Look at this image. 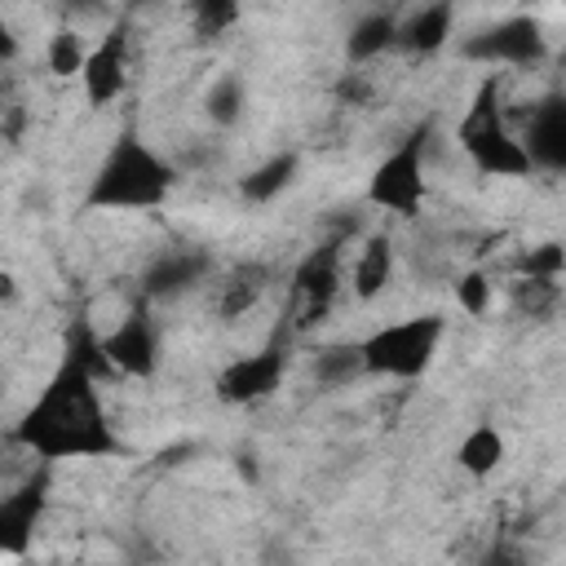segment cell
<instances>
[{"instance_id": "obj_19", "label": "cell", "mask_w": 566, "mask_h": 566, "mask_svg": "<svg viewBox=\"0 0 566 566\" xmlns=\"http://www.w3.org/2000/svg\"><path fill=\"white\" fill-rule=\"evenodd\" d=\"M292 181H296V155H292V150H279V155H270L265 164H256L252 172L239 177V195H243L248 203H270V199H279Z\"/></svg>"}, {"instance_id": "obj_11", "label": "cell", "mask_w": 566, "mask_h": 566, "mask_svg": "<svg viewBox=\"0 0 566 566\" xmlns=\"http://www.w3.org/2000/svg\"><path fill=\"white\" fill-rule=\"evenodd\" d=\"M212 270V256L199 248H168L164 256H155L142 274V296L146 301H177L186 292H195Z\"/></svg>"}, {"instance_id": "obj_5", "label": "cell", "mask_w": 566, "mask_h": 566, "mask_svg": "<svg viewBox=\"0 0 566 566\" xmlns=\"http://www.w3.org/2000/svg\"><path fill=\"white\" fill-rule=\"evenodd\" d=\"M433 124H416L367 177V203L394 217H420L424 195H429V177H424V146H429Z\"/></svg>"}, {"instance_id": "obj_13", "label": "cell", "mask_w": 566, "mask_h": 566, "mask_svg": "<svg viewBox=\"0 0 566 566\" xmlns=\"http://www.w3.org/2000/svg\"><path fill=\"white\" fill-rule=\"evenodd\" d=\"M44 478L22 482L18 491L0 495V557H22L35 539L40 513H44Z\"/></svg>"}, {"instance_id": "obj_28", "label": "cell", "mask_w": 566, "mask_h": 566, "mask_svg": "<svg viewBox=\"0 0 566 566\" xmlns=\"http://www.w3.org/2000/svg\"><path fill=\"white\" fill-rule=\"evenodd\" d=\"M336 93H340L345 102H354V106H363V102L371 97V88H367V80H363V71H345V80L336 84Z\"/></svg>"}, {"instance_id": "obj_26", "label": "cell", "mask_w": 566, "mask_h": 566, "mask_svg": "<svg viewBox=\"0 0 566 566\" xmlns=\"http://www.w3.org/2000/svg\"><path fill=\"white\" fill-rule=\"evenodd\" d=\"M517 270H522L526 279H553V283H557L562 270H566V252H562V243H553V239H548V243H535V248L517 261Z\"/></svg>"}, {"instance_id": "obj_14", "label": "cell", "mask_w": 566, "mask_h": 566, "mask_svg": "<svg viewBox=\"0 0 566 566\" xmlns=\"http://www.w3.org/2000/svg\"><path fill=\"white\" fill-rule=\"evenodd\" d=\"M270 265H261V261H239V265H230L226 274H217L212 283H208V305H212V314L217 318H239V314H248L261 296H265V287H270Z\"/></svg>"}, {"instance_id": "obj_20", "label": "cell", "mask_w": 566, "mask_h": 566, "mask_svg": "<svg viewBox=\"0 0 566 566\" xmlns=\"http://www.w3.org/2000/svg\"><path fill=\"white\" fill-rule=\"evenodd\" d=\"M84 57H88V44H84V35L75 27H57L49 35V44H44V66L57 80H75L84 71Z\"/></svg>"}, {"instance_id": "obj_9", "label": "cell", "mask_w": 566, "mask_h": 566, "mask_svg": "<svg viewBox=\"0 0 566 566\" xmlns=\"http://www.w3.org/2000/svg\"><path fill=\"white\" fill-rule=\"evenodd\" d=\"M97 354L106 367H115L119 376L146 380L159 367V323L150 318L146 305H133L106 336H97Z\"/></svg>"}, {"instance_id": "obj_22", "label": "cell", "mask_w": 566, "mask_h": 566, "mask_svg": "<svg viewBox=\"0 0 566 566\" xmlns=\"http://www.w3.org/2000/svg\"><path fill=\"white\" fill-rule=\"evenodd\" d=\"M314 376L318 385H354L363 376V354H358V340H345V345H323L314 354Z\"/></svg>"}, {"instance_id": "obj_4", "label": "cell", "mask_w": 566, "mask_h": 566, "mask_svg": "<svg viewBox=\"0 0 566 566\" xmlns=\"http://www.w3.org/2000/svg\"><path fill=\"white\" fill-rule=\"evenodd\" d=\"M442 314H416L402 323H385L371 336L358 340L363 376H389V380H416L429 371L438 345H442Z\"/></svg>"}, {"instance_id": "obj_12", "label": "cell", "mask_w": 566, "mask_h": 566, "mask_svg": "<svg viewBox=\"0 0 566 566\" xmlns=\"http://www.w3.org/2000/svg\"><path fill=\"white\" fill-rule=\"evenodd\" d=\"M522 150H526V164L531 168H544V172H562L566 168V97H544L526 128H522Z\"/></svg>"}, {"instance_id": "obj_29", "label": "cell", "mask_w": 566, "mask_h": 566, "mask_svg": "<svg viewBox=\"0 0 566 566\" xmlns=\"http://www.w3.org/2000/svg\"><path fill=\"white\" fill-rule=\"evenodd\" d=\"M22 53V44H18V35H13V27H9V18L0 13V66H9L13 57Z\"/></svg>"}, {"instance_id": "obj_24", "label": "cell", "mask_w": 566, "mask_h": 566, "mask_svg": "<svg viewBox=\"0 0 566 566\" xmlns=\"http://www.w3.org/2000/svg\"><path fill=\"white\" fill-rule=\"evenodd\" d=\"M455 305L469 314V318H486L491 314V301H495V283H491V274L486 270H464L460 279H455Z\"/></svg>"}, {"instance_id": "obj_18", "label": "cell", "mask_w": 566, "mask_h": 566, "mask_svg": "<svg viewBox=\"0 0 566 566\" xmlns=\"http://www.w3.org/2000/svg\"><path fill=\"white\" fill-rule=\"evenodd\" d=\"M455 464H460L469 478H491V473L504 464V433H500L491 420L473 424V429L460 438V447H455Z\"/></svg>"}, {"instance_id": "obj_7", "label": "cell", "mask_w": 566, "mask_h": 566, "mask_svg": "<svg viewBox=\"0 0 566 566\" xmlns=\"http://www.w3.org/2000/svg\"><path fill=\"white\" fill-rule=\"evenodd\" d=\"M544 31L531 13H513L500 18L495 27H482L478 35H469L460 44L464 62H482V66H531L544 57Z\"/></svg>"}, {"instance_id": "obj_17", "label": "cell", "mask_w": 566, "mask_h": 566, "mask_svg": "<svg viewBox=\"0 0 566 566\" xmlns=\"http://www.w3.org/2000/svg\"><path fill=\"white\" fill-rule=\"evenodd\" d=\"M394 40H398V13L371 9V13H363V18L349 27V35H345V53H349V62H371V57L389 53Z\"/></svg>"}, {"instance_id": "obj_3", "label": "cell", "mask_w": 566, "mask_h": 566, "mask_svg": "<svg viewBox=\"0 0 566 566\" xmlns=\"http://www.w3.org/2000/svg\"><path fill=\"white\" fill-rule=\"evenodd\" d=\"M455 142L482 177H526L531 172L526 150L500 111V75L495 71L482 75V84H478V93H473V102L455 128Z\"/></svg>"}, {"instance_id": "obj_27", "label": "cell", "mask_w": 566, "mask_h": 566, "mask_svg": "<svg viewBox=\"0 0 566 566\" xmlns=\"http://www.w3.org/2000/svg\"><path fill=\"white\" fill-rule=\"evenodd\" d=\"M478 566H531V557H526V548H522L517 539L500 535V539H491V548L482 553Z\"/></svg>"}, {"instance_id": "obj_30", "label": "cell", "mask_w": 566, "mask_h": 566, "mask_svg": "<svg viewBox=\"0 0 566 566\" xmlns=\"http://www.w3.org/2000/svg\"><path fill=\"white\" fill-rule=\"evenodd\" d=\"M18 301V279L9 270H0V305H13Z\"/></svg>"}, {"instance_id": "obj_25", "label": "cell", "mask_w": 566, "mask_h": 566, "mask_svg": "<svg viewBox=\"0 0 566 566\" xmlns=\"http://www.w3.org/2000/svg\"><path fill=\"white\" fill-rule=\"evenodd\" d=\"M234 22H239V4H230V0H199V4L190 9V31H195V40H217V35H226Z\"/></svg>"}, {"instance_id": "obj_10", "label": "cell", "mask_w": 566, "mask_h": 566, "mask_svg": "<svg viewBox=\"0 0 566 566\" xmlns=\"http://www.w3.org/2000/svg\"><path fill=\"white\" fill-rule=\"evenodd\" d=\"M80 84H84V102L88 106H111L124 84H128V27H111L84 57V71H80Z\"/></svg>"}, {"instance_id": "obj_15", "label": "cell", "mask_w": 566, "mask_h": 566, "mask_svg": "<svg viewBox=\"0 0 566 566\" xmlns=\"http://www.w3.org/2000/svg\"><path fill=\"white\" fill-rule=\"evenodd\" d=\"M451 22H455V9L451 4H424V9H416L407 18H398L394 49H402L411 57H433L451 40Z\"/></svg>"}, {"instance_id": "obj_23", "label": "cell", "mask_w": 566, "mask_h": 566, "mask_svg": "<svg viewBox=\"0 0 566 566\" xmlns=\"http://www.w3.org/2000/svg\"><path fill=\"white\" fill-rule=\"evenodd\" d=\"M509 296H513V305H517L522 314H531V318H553L557 305H562V283L517 274V279L509 283Z\"/></svg>"}, {"instance_id": "obj_2", "label": "cell", "mask_w": 566, "mask_h": 566, "mask_svg": "<svg viewBox=\"0 0 566 566\" xmlns=\"http://www.w3.org/2000/svg\"><path fill=\"white\" fill-rule=\"evenodd\" d=\"M177 186V168L142 142V133L119 128L111 150L88 177L84 208L88 212H150L159 208Z\"/></svg>"}, {"instance_id": "obj_21", "label": "cell", "mask_w": 566, "mask_h": 566, "mask_svg": "<svg viewBox=\"0 0 566 566\" xmlns=\"http://www.w3.org/2000/svg\"><path fill=\"white\" fill-rule=\"evenodd\" d=\"M243 106H248V88H243L239 75H217V80L208 84V93H203V115H208L217 128L239 124Z\"/></svg>"}, {"instance_id": "obj_16", "label": "cell", "mask_w": 566, "mask_h": 566, "mask_svg": "<svg viewBox=\"0 0 566 566\" xmlns=\"http://www.w3.org/2000/svg\"><path fill=\"white\" fill-rule=\"evenodd\" d=\"M394 243L389 234H367L358 256H354V270H349V287L358 301H376L389 283H394Z\"/></svg>"}, {"instance_id": "obj_1", "label": "cell", "mask_w": 566, "mask_h": 566, "mask_svg": "<svg viewBox=\"0 0 566 566\" xmlns=\"http://www.w3.org/2000/svg\"><path fill=\"white\" fill-rule=\"evenodd\" d=\"M102 354H97V336L80 323L66 336V354L57 363V371L49 376V385L35 394V402L18 416L13 438L35 451L44 464L57 460H106L119 455V438L106 420L102 394H97V371H102Z\"/></svg>"}, {"instance_id": "obj_8", "label": "cell", "mask_w": 566, "mask_h": 566, "mask_svg": "<svg viewBox=\"0 0 566 566\" xmlns=\"http://www.w3.org/2000/svg\"><path fill=\"white\" fill-rule=\"evenodd\" d=\"M283 371H287V345L274 336L265 349L230 358V363L217 371L212 389H217V398L230 402V407H252V402H265L270 394H279Z\"/></svg>"}, {"instance_id": "obj_6", "label": "cell", "mask_w": 566, "mask_h": 566, "mask_svg": "<svg viewBox=\"0 0 566 566\" xmlns=\"http://www.w3.org/2000/svg\"><path fill=\"white\" fill-rule=\"evenodd\" d=\"M340 239H323L318 248H310L296 270H292V332H310L318 327L340 292Z\"/></svg>"}]
</instances>
